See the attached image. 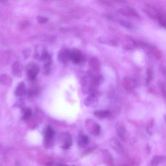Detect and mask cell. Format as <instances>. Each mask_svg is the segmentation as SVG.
Masks as SVG:
<instances>
[{
    "mask_svg": "<svg viewBox=\"0 0 166 166\" xmlns=\"http://www.w3.org/2000/svg\"><path fill=\"white\" fill-rule=\"evenodd\" d=\"M22 67L18 62H16V63L13 65L12 66V73L16 76H20L22 75Z\"/></svg>",
    "mask_w": 166,
    "mask_h": 166,
    "instance_id": "cell-10",
    "label": "cell"
},
{
    "mask_svg": "<svg viewBox=\"0 0 166 166\" xmlns=\"http://www.w3.org/2000/svg\"><path fill=\"white\" fill-rule=\"evenodd\" d=\"M166 160V158L162 156H156L154 157L153 160L151 162V166H158L159 164H160L162 162H164Z\"/></svg>",
    "mask_w": 166,
    "mask_h": 166,
    "instance_id": "cell-7",
    "label": "cell"
},
{
    "mask_svg": "<svg viewBox=\"0 0 166 166\" xmlns=\"http://www.w3.org/2000/svg\"><path fill=\"white\" fill-rule=\"evenodd\" d=\"M121 15H122L123 16H136V17H138V13L135 11L134 10L129 8V7H126V8H122L119 10L118 11Z\"/></svg>",
    "mask_w": 166,
    "mask_h": 166,
    "instance_id": "cell-5",
    "label": "cell"
},
{
    "mask_svg": "<svg viewBox=\"0 0 166 166\" xmlns=\"http://www.w3.org/2000/svg\"><path fill=\"white\" fill-rule=\"evenodd\" d=\"M161 88H162V93H163L164 95H165L166 97V88L165 86H161Z\"/></svg>",
    "mask_w": 166,
    "mask_h": 166,
    "instance_id": "cell-23",
    "label": "cell"
},
{
    "mask_svg": "<svg viewBox=\"0 0 166 166\" xmlns=\"http://www.w3.org/2000/svg\"><path fill=\"white\" fill-rule=\"evenodd\" d=\"M37 20H38V21H39V22H40V23H45L47 21V19L46 18H45V17H44V16H38Z\"/></svg>",
    "mask_w": 166,
    "mask_h": 166,
    "instance_id": "cell-22",
    "label": "cell"
},
{
    "mask_svg": "<svg viewBox=\"0 0 166 166\" xmlns=\"http://www.w3.org/2000/svg\"><path fill=\"white\" fill-rule=\"evenodd\" d=\"M88 143V137L86 136H81L79 138V144L82 147H84Z\"/></svg>",
    "mask_w": 166,
    "mask_h": 166,
    "instance_id": "cell-16",
    "label": "cell"
},
{
    "mask_svg": "<svg viewBox=\"0 0 166 166\" xmlns=\"http://www.w3.org/2000/svg\"><path fill=\"white\" fill-rule=\"evenodd\" d=\"M55 134L54 130L51 129V127H48L46 130V133H45V139L47 142H50L53 138Z\"/></svg>",
    "mask_w": 166,
    "mask_h": 166,
    "instance_id": "cell-12",
    "label": "cell"
},
{
    "mask_svg": "<svg viewBox=\"0 0 166 166\" xmlns=\"http://www.w3.org/2000/svg\"><path fill=\"white\" fill-rule=\"evenodd\" d=\"M116 130L117 135L123 141L125 140L127 137V131L123 124L119 123H117L116 124Z\"/></svg>",
    "mask_w": 166,
    "mask_h": 166,
    "instance_id": "cell-3",
    "label": "cell"
},
{
    "mask_svg": "<svg viewBox=\"0 0 166 166\" xmlns=\"http://www.w3.org/2000/svg\"><path fill=\"white\" fill-rule=\"evenodd\" d=\"M26 92V89L23 83H20L16 90V95L17 96H22Z\"/></svg>",
    "mask_w": 166,
    "mask_h": 166,
    "instance_id": "cell-11",
    "label": "cell"
},
{
    "mask_svg": "<svg viewBox=\"0 0 166 166\" xmlns=\"http://www.w3.org/2000/svg\"><path fill=\"white\" fill-rule=\"evenodd\" d=\"M39 67H38L36 65H34L33 66H32L29 69V70L28 71V75L30 79H31V80H34V79L36 78L38 73H39Z\"/></svg>",
    "mask_w": 166,
    "mask_h": 166,
    "instance_id": "cell-9",
    "label": "cell"
},
{
    "mask_svg": "<svg viewBox=\"0 0 166 166\" xmlns=\"http://www.w3.org/2000/svg\"><path fill=\"white\" fill-rule=\"evenodd\" d=\"M162 72L164 75L166 77V66H163L162 68Z\"/></svg>",
    "mask_w": 166,
    "mask_h": 166,
    "instance_id": "cell-24",
    "label": "cell"
},
{
    "mask_svg": "<svg viewBox=\"0 0 166 166\" xmlns=\"http://www.w3.org/2000/svg\"><path fill=\"white\" fill-rule=\"evenodd\" d=\"M1 82L3 84H6V85H9L10 84V83H9V81L11 82V80H10V77H7V76H6L5 75H3L1 77Z\"/></svg>",
    "mask_w": 166,
    "mask_h": 166,
    "instance_id": "cell-17",
    "label": "cell"
},
{
    "mask_svg": "<svg viewBox=\"0 0 166 166\" xmlns=\"http://www.w3.org/2000/svg\"><path fill=\"white\" fill-rule=\"evenodd\" d=\"M124 166H129V165H124Z\"/></svg>",
    "mask_w": 166,
    "mask_h": 166,
    "instance_id": "cell-25",
    "label": "cell"
},
{
    "mask_svg": "<svg viewBox=\"0 0 166 166\" xmlns=\"http://www.w3.org/2000/svg\"><path fill=\"white\" fill-rule=\"evenodd\" d=\"M152 79H153V72H152V71L150 70H147V79H146L147 85L149 84L150 82L152 80Z\"/></svg>",
    "mask_w": 166,
    "mask_h": 166,
    "instance_id": "cell-20",
    "label": "cell"
},
{
    "mask_svg": "<svg viewBox=\"0 0 166 166\" xmlns=\"http://www.w3.org/2000/svg\"><path fill=\"white\" fill-rule=\"evenodd\" d=\"M70 52L66 50L59 54V59L60 61L65 62L68 60V58H70Z\"/></svg>",
    "mask_w": 166,
    "mask_h": 166,
    "instance_id": "cell-14",
    "label": "cell"
},
{
    "mask_svg": "<svg viewBox=\"0 0 166 166\" xmlns=\"http://www.w3.org/2000/svg\"><path fill=\"white\" fill-rule=\"evenodd\" d=\"M119 23H120V24H122L123 27H126V28H127V29H132L133 26H132V25H131V23L128 22L126 20H119Z\"/></svg>",
    "mask_w": 166,
    "mask_h": 166,
    "instance_id": "cell-19",
    "label": "cell"
},
{
    "mask_svg": "<svg viewBox=\"0 0 166 166\" xmlns=\"http://www.w3.org/2000/svg\"><path fill=\"white\" fill-rule=\"evenodd\" d=\"M158 20L159 23L162 26L166 27V15L164 13L160 12L158 16Z\"/></svg>",
    "mask_w": 166,
    "mask_h": 166,
    "instance_id": "cell-15",
    "label": "cell"
},
{
    "mask_svg": "<svg viewBox=\"0 0 166 166\" xmlns=\"http://www.w3.org/2000/svg\"><path fill=\"white\" fill-rule=\"evenodd\" d=\"M145 11L146 12V13L149 16H151V18H153L154 19H157L158 16L159 15V13H160V12H158L154 7L150 5L145 6Z\"/></svg>",
    "mask_w": 166,
    "mask_h": 166,
    "instance_id": "cell-4",
    "label": "cell"
},
{
    "mask_svg": "<svg viewBox=\"0 0 166 166\" xmlns=\"http://www.w3.org/2000/svg\"><path fill=\"white\" fill-rule=\"evenodd\" d=\"M110 144L117 153L119 154L124 153V149L123 147V145L121 144V143L116 139V138H112V139L110 140Z\"/></svg>",
    "mask_w": 166,
    "mask_h": 166,
    "instance_id": "cell-2",
    "label": "cell"
},
{
    "mask_svg": "<svg viewBox=\"0 0 166 166\" xmlns=\"http://www.w3.org/2000/svg\"><path fill=\"white\" fill-rule=\"evenodd\" d=\"M123 85L124 89L128 91H131L136 87V82L134 79L130 77H125L123 79Z\"/></svg>",
    "mask_w": 166,
    "mask_h": 166,
    "instance_id": "cell-1",
    "label": "cell"
},
{
    "mask_svg": "<svg viewBox=\"0 0 166 166\" xmlns=\"http://www.w3.org/2000/svg\"><path fill=\"white\" fill-rule=\"evenodd\" d=\"M98 103V99L95 95H92L85 99V105L88 106H95Z\"/></svg>",
    "mask_w": 166,
    "mask_h": 166,
    "instance_id": "cell-8",
    "label": "cell"
},
{
    "mask_svg": "<svg viewBox=\"0 0 166 166\" xmlns=\"http://www.w3.org/2000/svg\"><path fill=\"white\" fill-rule=\"evenodd\" d=\"M90 65L93 69H95V70H98L99 67V62L95 58H93L90 60Z\"/></svg>",
    "mask_w": 166,
    "mask_h": 166,
    "instance_id": "cell-18",
    "label": "cell"
},
{
    "mask_svg": "<svg viewBox=\"0 0 166 166\" xmlns=\"http://www.w3.org/2000/svg\"><path fill=\"white\" fill-rule=\"evenodd\" d=\"M31 116V110L29 108H27L25 111H24V113H23V119H28L29 117H30Z\"/></svg>",
    "mask_w": 166,
    "mask_h": 166,
    "instance_id": "cell-21",
    "label": "cell"
},
{
    "mask_svg": "<svg viewBox=\"0 0 166 166\" xmlns=\"http://www.w3.org/2000/svg\"><path fill=\"white\" fill-rule=\"evenodd\" d=\"M70 59L75 62V63H79L82 60V55L81 52L78 50H74L70 53Z\"/></svg>",
    "mask_w": 166,
    "mask_h": 166,
    "instance_id": "cell-6",
    "label": "cell"
},
{
    "mask_svg": "<svg viewBox=\"0 0 166 166\" xmlns=\"http://www.w3.org/2000/svg\"><path fill=\"white\" fill-rule=\"evenodd\" d=\"M110 112L108 110H99L95 112L94 115L99 119H103L109 116Z\"/></svg>",
    "mask_w": 166,
    "mask_h": 166,
    "instance_id": "cell-13",
    "label": "cell"
}]
</instances>
